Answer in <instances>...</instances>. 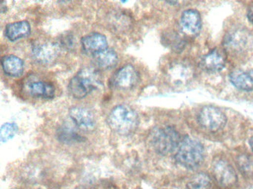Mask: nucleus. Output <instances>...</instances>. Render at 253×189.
<instances>
[{
    "instance_id": "obj_22",
    "label": "nucleus",
    "mask_w": 253,
    "mask_h": 189,
    "mask_svg": "<svg viewBox=\"0 0 253 189\" xmlns=\"http://www.w3.org/2000/svg\"><path fill=\"white\" fill-rule=\"evenodd\" d=\"M240 166L243 172L246 174H250L253 171V160H250L248 158H241V161L240 160Z\"/></svg>"
},
{
    "instance_id": "obj_19",
    "label": "nucleus",
    "mask_w": 253,
    "mask_h": 189,
    "mask_svg": "<svg viewBox=\"0 0 253 189\" xmlns=\"http://www.w3.org/2000/svg\"><path fill=\"white\" fill-rule=\"evenodd\" d=\"M212 186L211 179L206 173L195 174L187 183L189 189H211Z\"/></svg>"
},
{
    "instance_id": "obj_7",
    "label": "nucleus",
    "mask_w": 253,
    "mask_h": 189,
    "mask_svg": "<svg viewBox=\"0 0 253 189\" xmlns=\"http://www.w3.org/2000/svg\"><path fill=\"white\" fill-rule=\"evenodd\" d=\"M60 47L54 42H45L38 44L32 49V57L34 60L41 65H51L58 59Z\"/></svg>"
},
{
    "instance_id": "obj_23",
    "label": "nucleus",
    "mask_w": 253,
    "mask_h": 189,
    "mask_svg": "<svg viewBox=\"0 0 253 189\" xmlns=\"http://www.w3.org/2000/svg\"><path fill=\"white\" fill-rule=\"evenodd\" d=\"M247 17H248L250 22L253 24V4L249 7L248 12H247Z\"/></svg>"
},
{
    "instance_id": "obj_3",
    "label": "nucleus",
    "mask_w": 253,
    "mask_h": 189,
    "mask_svg": "<svg viewBox=\"0 0 253 189\" xmlns=\"http://www.w3.org/2000/svg\"><path fill=\"white\" fill-rule=\"evenodd\" d=\"M101 78L97 69L85 67L71 79L69 91L72 97L82 99L101 85Z\"/></svg>"
},
{
    "instance_id": "obj_9",
    "label": "nucleus",
    "mask_w": 253,
    "mask_h": 189,
    "mask_svg": "<svg viewBox=\"0 0 253 189\" xmlns=\"http://www.w3.org/2000/svg\"><path fill=\"white\" fill-rule=\"evenodd\" d=\"M180 27L185 35L196 36L201 32L202 27L201 15L193 9L185 10L180 16Z\"/></svg>"
},
{
    "instance_id": "obj_14",
    "label": "nucleus",
    "mask_w": 253,
    "mask_h": 189,
    "mask_svg": "<svg viewBox=\"0 0 253 189\" xmlns=\"http://www.w3.org/2000/svg\"><path fill=\"white\" fill-rule=\"evenodd\" d=\"M2 66L6 75L20 77L24 71V63L20 58L14 55H7L2 58Z\"/></svg>"
},
{
    "instance_id": "obj_11",
    "label": "nucleus",
    "mask_w": 253,
    "mask_h": 189,
    "mask_svg": "<svg viewBox=\"0 0 253 189\" xmlns=\"http://www.w3.org/2000/svg\"><path fill=\"white\" fill-rule=\"evenodd\" d=\"M69 116L77 126L84 131H91L96 125L94 114L85 107L75 106L69 110Z\"/></svg>"
},
{
    "instance_id": "obj_18",
    "label": "nucleus",
    "mask_w": 253,
    "mask_h": 189,
    "mask_svg": "<svg viewBox=\"0 0 253 189\" xmlns=\"http://www.w3.org/2000/svg\"><path fill=\"white\" fill-rule=\"evenodd\" d=\"M229 80L234 87L243 91L253 90V76L250 72L243 70L233 71L229 75Z\"/></svg>"
},
{
    "instance_id": "obj_8",
    "label": "nucleus",
    "mask_w": 253,
    "mask_h": 189,
    "mask_svg": "<svg viewBox=\"0 0 253 189\" xmlns=\"http://www.w3.org/2000/svg\"><path fill=\"white\" fill-rule=\"evenodd\" d=\"M212 174L216 182L223 188L234 186L237 182L236 173L225 159H217L213 164Z\"/></svg>"
},
{
    "instance_id": "obj_17",
    "label": "nucleus",
    "mask_w": 253,
    "mask_h": 189,
    "mask_svg": "<svg viewBox=\"0 0 253 189\" xmlns=\"http://www.w3.org/2000/svg\"><path fill=\"white\" fill-rule=\"evenodd\" d=\"M118 57L112 49H106L93 55V63L98 69H106L113 67L118 63Z\"/></svg>"
},
{
    "instance_id": "obj_10",
    "label": "nucleus",
    "mask_w": 253,
    "mask_h": 189,
    "mask_svg": "<svg viewBox=\"0 0 253 189\" xmlns=\"http://www.w3.org/2000/svg\"><path fill=\"white\" fill-rule=\"evenodd\" d=\"M226 62V53L223 49L215 47L204 56L200 66L207 72H218L223 69Z\"/></svg>"
},
{
    "instance_id": "obj_6",
    "label": "nucleus",
    "mask_w": 253,
    "mask_h": 189,
    "mask_svg": "<svg viewBox=\"0 0 253 189\" xmlns=\"http://www.w3.org/2000/svg\"><path fill=\"white\" fill-rule=\"evenodd\" d=\"M139 73L131 64L126 65L118 69L111 79L112 87L119 90H130L137 85Z\"/></svg>"
},
{
    "instance_id": "obj_4",
    "label": "nucleus",
    "mask_w": 253,
    "mask_h": 189,
    "mask_svg": "<svg viewBox=\"0 0 253 189\" xmlns=\"http://www.w3.org/2000/svg\"><path fill=\"white\" fill-rule=\"evenodd\" d=\"M149 138L154 150L164 155L177 150L182 140L179 133L171 126L155 128Z\"/></svg>"
},
{
    "instance_id": "obj_24",
    "label": "nucleus",
    "mask_w": 253,
    "mask_h": 189,
    "mask_svg": "<svg viewBox=\"0 0 253 189\" xmlns=\"http://www.w3.org/2000/svg\"><path fill=\"white\" fill-rule=\"evenodd\" d=\"M249 143H250V147H251L252 151H253V137H252L250 139Z\"/></svg>"
},
{
    "instance_id": "obj_16",
    "label": "nucleus",
    "mask_w": 253,
    "mask_h": 189,
    "mask_svg": "<svg viewBox=\"0 0 253 189\" xmlns=\"http://www.w3.org/2000/svg\"><path fill=\"white\" fill-rule=\"evenodd\" d=\"M30 32V24L27 21L13 22L5 27V35L11 41L27 36Z\"/></svg>"
},
{
    "instance_id": "obj_15",
    "label": "nucleus",
    "mask_w": 253,
    "mask_h": 189,
    "mask_svg": "<svg viewBox=\"0 0 253 189\" xmlns=\"http://www.w3.org/2000/svg\"><path fill=\"white\" fill-rule=\"evenodd\" d=\"M27 91L34 97L45 99L53 98L55 94L54 86L44 81H34L29 83L27 86Z\"/></svg>"
},
{
    "instance_id": "obj_5",
    "label": "nucleus",
    "mask_w": 253,
    "mask_h": 189,
    "mask_svg": "<svg viewBox=\"0 0 253 189\" xmlns=\"http://www.w3.org/2000/svg\"><path fill=\"white\" fill-rule=\"evenodd\" d=\"M198 120L201 126L210 131L222 129L227 121L223 111L213 106L203 107L198 114Z\"/></svg>"
},
{
    "instance_id": "obj_21",
    "label": "nucleus",
    "mask_w": 253,
    "mask_h": 189,
    "mask_svg": "<svg viewBox=\"0 0 253 189\" xmlns=\"http://www.w3.org/2000/svg\"><path fill=\"white\" fill-rule=\"evenodd\" d=\"M58 137L59 140L65 143L76 142L81 139L79 134H77L73 129H71L68 127H63L58 130Z\"/></svg>"
},
{
    "instance_id": "obj_1",
    "label": "nucleus",
    "mask_w": 253,
    "mask_h": 189,
    "mask_svg": "<svg viewBox=\"0 0 253 189\" xmlns=\"http://www.w3.org/2000/svg\"><path fill=\"white\" fill-rule=\"evenodd\" d=\"M109 126L112 131L121 135H128L137 129L139 116L137 112L128 105L115 106L107 118Z\"/></svg>"
},
{
    "instance_id": "obj_13",
    "label": "nucleus",
    "mask_w": 253,
    "mask_h": 189,
    "mask_svg": "<svg viewBox=\"0 0 253 189\" xmlns=\"http://www.w3.org/2000/svg\"><path fill=\"white\" fill-rule=\"evenodd\" d=\"M249 34L244 30L237 29L229 32L224 39L226 48L233 52L245 50L249 43Z\"/></svg>"
},
{
    "instance_id": "obj_20",
    "label": "nucleus",
    "mask_w": 253,
    "mask_h": 189,
    "mask_svg": "<svg viewBox=\"0 0 253 189\" xmlns=\"http://www.w3.org/2000/svg\"><path fill=\"white\" fill-rule=\"evenodd\" d=\"M18 131V127L15 124L6 123L2 126L0 130V139L2 143H6L12 139Z\"/></svg>"
},
{
    "instance_id": "obj_2",
    "label": "nucleus",
    "mask_w": 253,
    "mask_h": 189,
    "mask_svg": "<svg viewBox=\"0 0 253 189\" xmlns=\"http://www.w3.org/2000/svg\"><path fill=\"white\" fill-rule=\"evenodd\" d=\"M205 157L204 146L195 137L186 136L180 142L175 159L182 166L189 169H195L202 163Z\"/></svg>"
},
{
    "instance_id": "obj_12",
    "label": "nucleus",
    "mask_w": 253,
    "mask_h": 189,
    "mask_svg": "<svg viewBox=\"0 0 253 189\" xmlns=\"http://www.w3.org/2000/svg\"><path fill=\"white\" fill-rule=\"evenodd\" d=\"M81 44L84 52L93 55L108 48L107 38L99 32H92L83 37Z\"/></svg>"
}]
</instances>
